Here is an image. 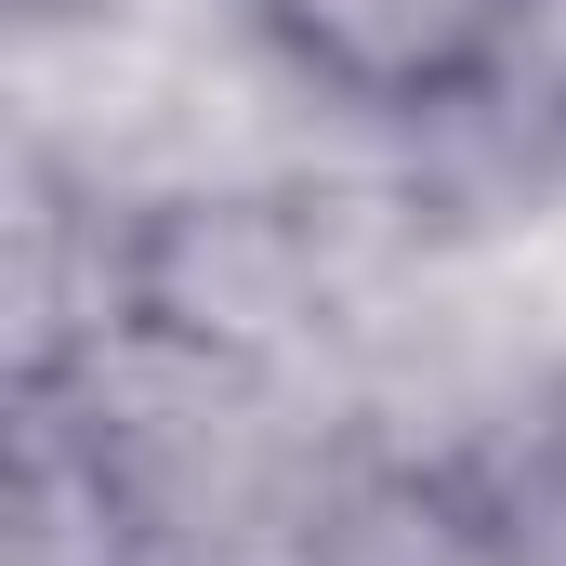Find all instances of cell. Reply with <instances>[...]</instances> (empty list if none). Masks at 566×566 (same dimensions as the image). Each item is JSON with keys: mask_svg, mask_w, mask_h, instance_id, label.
I'll return each mask as SVG.
<instances>
[{"mask_svg": "<svg viewBox=\"0 0 566 566\" xmlns=\"http://www.w3.org/2000/svg\"><path fill=\"white\" fill-rule=\"evenodd\" d=\"M382 119H356L264 0H66L13 13V158L53 171L80 211L158 224L185 198L290 185L329 158H382Z\"/></svg>", "mask_w": 566, "mask_h": 566, "instance_id": "cell-1", "label": "cell"}, {"mask_svg": "<svg viewBox=\"0 0 566 566\" xmlns=\"http://www.w3.org/2000/svg\"><path fill=\"white\" fill-rule=\"evenodd\" d=\"M264 13L356 119H382L409 145L434 119H461L474 93H501L554 27V0H264Z\"/></svg>", "mask_w": 566, "mask_h": 566, "instance_id": "cell-4", "label": "cell"}, {"mask_svg": "<svg viewBox=\"0 0 566 566\" xmlns=\"http://www.w3.org/2000/svg\"><path fill=\"white\" fill-rule=\"evenodd\" d=\"M434 224H448V198H434L422 145L329 158V171L238 185V198H185V211L133 224V316L211 343V356H251V369L343 382L356 329L434 251Z\"/></svg>", "mask_w": 566, "mask_h": 566, "instance_id": "cell-3", "label": "cell"}, {"mask_svg": "<svg viewBox=\"0 0 566 566\" xmlns=\"http://www.w3.org/2000/svg\"><path fill=\"white\" fill-rule=\"evenodd\" d=\"M13 13H66V0H13Z\"/></svg>", "mask_w": 566, "mask_h": 566, "instance_id": "cell-5", "label": "cell"}, {"mask_svg": "<svg viewBox=\"0 0 566 566\" xmlns=\"http://www.w3.org/2000/svg\"><path fill=\"white\" fill-rule=\"evenodd\" d=\"M40 409L80 434L145 566H303L382 474L343 382L211 356L158 316H119L66 382H40Z\"/></svg>", "mask_w": 566, "mask_h": 566, "instance_id": "cell-2", "label": "cell"}]
</instances>
